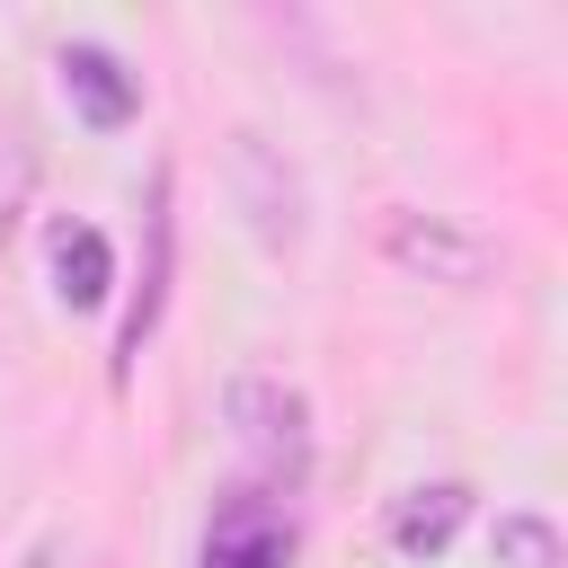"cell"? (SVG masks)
Listing matches in <instances>:
<instances>
[{
  "mask_svg": "<svg viewBox=\"0 0 568 568\" xmlns=\"http://www.w3.org/2000/svg\"><path fill=\"white\" fill-rule=\"evenodd\" d=\"M222 417H231V444H240L248 470H257L248 488H266V497L302 488V470H311V399H302L284 373H266V364L231 373Z\"/></svg>",
  "mask_w": 568,
  "mask_h": 568,
  "instance_id": "1",
  "label": "cell"
},
{
  "mask_svg": "<svg viewBox=\"0 0 568 568\" xmlns=\"http://www.w3.org/2000/svg\"><path fill=\"white\" fill-rule=\"evenodd\" d=\"M382 257H390L399 275H417V284H444V293H479V284L497 275V248H488L470 222L417 213V204H390V213H382Z\"/></svg>",
  "mask_w": 568,
  "mask_h": 568,
  "instance_id": "2",
  "label": "cell"
},
{
  "mask_svg": "<svg viewBox=\"0 0 568 568\" xmlns=\"http://www.w3.org/2000/svg\"><path fill=\"white\" fill-rule=\"evenodd\" d=\"M178 178L160 169L151 178V204H142V284L124 293V320H115V355H106V382H133V364H142V346H151V328H160V311H169V266H178Z\"/></svg>",
  "mask_w": 568,
  "mask_h": 568,
  "instance_id": "3",
  "label": "cell"
},
{
  "mask_svg": "<svg viewBox=\"0 0 568 568\" xmlns=\"http://www.w3.org/2000/svg\"><path fill=\"white\" fill-rule=\"evenodd\" d=\"M231 195H240V213H248V231L266 248L302 240V178L266 133H231Z\"/></svg>",
  "mask_w": 568,
  "mask_h": 568,
  "instance_id": "4",
  "label": "cell"
},
{
  "mask_svg": "<svg viewBox=\"0 0 568 568\" xmlns=\"http://www.w3.org/2000/svg\"><path fill=\"white\" fill-rule=\"evenodd\" d=\"M204 568H293V515L266 488H222L204 524Z\"/></svg>",
  "mask_w": 568,
  "mask_h": 568,
  "instance_id": "5",
  "label": "cell"
},
{
  "mask_svg": "<svg viewBox=\"0 0 568 568\" xmlns=\"http://www.w3.org/2000/svg\"><path fill=\"white\" fill-rule=\"evenodd\" d=\"M53 71H62V98H71V115H80L89 133H115V124L142 115V80H133L106 44H62Z\"/></svg>",
  "mask_w": 568,
  "mask_h": 568,
  "instance_id": "6",
  "label": "cell"
},
{
  "mask_svg": "<svg viewBox=\"0 0 568 568\" xmlns=\"http://www.w3.org/2000/svg\"><path fill=\"white\" fill-rule=\"evenodd\" d=\"M44 266H53V293H62L71 311H98V302L115 293V248H106L98 222H53V231H44Z\"/></svg>",
  "mask_w": 568,
  "mask_h": 568,
  "instance_id": "7",
  "label": "cell"
},
{
  "mask_svg": "<svg viewBox=\"0 0 568 568\" xmlns=\"http://www.w3.org/2000/svg\"><path fill=\"white\" fill-rule=\"evenodd\" d=\"M462 524H470V488H462V479L408 488V497L390 506V550H399V559H435V550H453Z\"/></svg>",
  "mask_w": 568,
  "mask_h": 568,
  "instance_id": "8",
  "label": "cell"
},
{
  "mask_svg": "<svg viewBox=\"0 0 568 568\" xmlns=\"http://www.w3.org/2000/svg\"><path fill=\"white\" fill-rule=\"evenodd\" d=\"M36 178H44L36 133H27V124H0V257H9L18 222H27V204H36Z\"/></svg>",
  "mask_w": 568,
  "mask_h": 568,
  "instance_id": "9",
  "label": "cell"
},
{
  "mask_svg": "<svg viewBox=\"0 0 568 568\" xmlns=\"http://www.w3.org/2000/svg\"><path fill=\"white\" fill-rule=\"evenodd\" d=\"M497 568H559V532L541 515H497Z\"/></svg>",
  "mask_w": 568,
  "mask_h": 568,
  "instance_id": "10",
  "label": "cell"
},
{
  "mask_svg": "<svg viewBox=\"0 0 568 568\" xmlns=\"http://www.w3.org/2000/svg\"><path fill=\"white\" fill-rule=\"evenodd\" d=\"M89 568H115V559H89Z\"/></svg>",
  "mask_w": 568,
  "mask_h": 568,
  "instance_id": "11",
  "label": "cell"
}]
</instances>
